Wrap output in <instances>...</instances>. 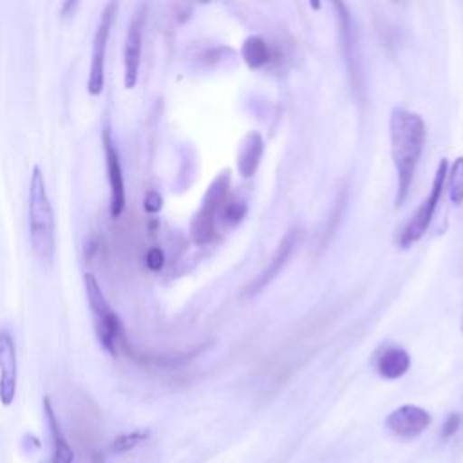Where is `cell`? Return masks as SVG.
I'll return each instance as SVG.
<instances>
[{
  "label": "cell",
  "instance_id": "8992f818",
  "mask_svg": "<svg viewBox=\"0 0 463 463\" xmlns=\"http://www.w3.org/2000/svg\"><path fill=\"white\" fill-rule=\"evenodd\" d=\"M430 425V414L418 405H402L385 418V427L398 438L412 439Z\"/></svg>",
  "mask_w": 463,
  "mask_h": 463
},
{
  "label": "cell",
  "instance_id": "7c38bea8",
  "mask_svg": "<svg viewBox=\"0 0 463 463\" xmlns=\"http://www.w3.org/2000/svg\"><path fill=\"white\" fill-rule=\"evenodd\" d=\"M43 411H45V418L49 423V430H51V438H52V463H72L74 461V450L71 447V443L67 441L58 416L49 402V398L43 400Z\"/></svg>",
  "mask_w": 463,
  "mask_h": 463
},
{
  "label": "cell",
  "instance_id": "9a60e30c",
  "mask_svg": "<svg viewBox=\"0 0 463 463\" xmlns=\"http://www.w3.org/2000/svg\"><path fill=\"white\" fill-rule=\"evenodd\" d=\"M83 282H85V291H87V300H89V306L92 309V315L96 318V324L103 322L105 318H109L112 313V309L109 307L107 300H105V295L98 284V280L94 279L92 273H85L83 277Z\"/></svg>",
  "mask_w": 463,
  "mask_h": 463
},
{
  "label": "cell",
  "instance_id": "8fae6325",
  "mask_svg": "<svg viewBox=\"0 0 463 463\" xmlns=\"http://www.w3.org/2000/svg\"><path fill=\"white\" fill-rule=\"evenodd\" d=\"M264 154V141L257 130L248 132L237 150V170L242 179H250L255 175L260 159Z\"/></svg>",
  "mask_w": 463,
  "mask_h": 463
},
{
  "label": "cell",
  "instance_id": "4fadbf2b",
  "mask_svg": "<svg viewBox=\"0 0 463 463\" xmlns=\"http://www.w3.org/2000/svg\"><path fill=\"white\" fill-rule=\"evenodd\" d=\"M409 367H411V356L402 347L385 349L376 362V371L385 380L402 378L409 371Z\"/></svg>",
  "mask_w": 463,
  "mask_h": 463
},
{
  "label": "cell",
  "instance_id": "5bb4252c",
  "mask_svg": "<svg viewBox=\"0 0 463 463\" xmlns=\"http://www.w3.org/2000/svg\"><path fill=\"white\" fill-rule=\"evenodd\" d=\"M241 56L248 69H260L269 61V49L262 36L251 34L242 42Z\"/></svg>",
  "mask_w": 463,
  "mask_h": 463
},
{
  "label": "cell",
  "instance_id": "5b68a950",
  "mask_svg": "<svg viewBox=\"0 0 463 463\" xmlns=\"http://www.w3.org/2000/svg\"><path fill=\"white\" fill-rule=\"evenodd\" d=\"M118 4L110 2L105 5L94 40H92V60H90V72H89V81H87V89L92 96L101 94L103 90V83H105V54H107V40H109V33H110V25L116 14Z\"/></svg>",
  "mask_w": 463,
  "mask_h": 463
},
{
  "label": "cell",
  "instance_id": "44dd1931",
  "mask_svg": "<svg viewBox=\"0 0 463 463\" xmlns=\"http://www.w3.org/2000/svg\"><path fill=\"white\" fill-rule=\"evenodd\" d=\"M145 208H146L148 212H157V210L161 208V197H159V194H156V192H150V194L146 195V201H145Z\"/></svg>",
  "mask_w": 463,
  "mask_h": 463
},
{
  "label": "cell",
  "instance_id": "d6986e66",
  "mask_svg": "<svg viewBox=\"0 0 463 463\" xmlns=\"http://www.w3.org/2000/svg\"><path fill=\"white\" fill-rule=\"evenodd\" d=\"M459 423H461V416H459L458 412H450V414L445 418V423H443V427H441V436H443L445 439L452 438V436L458 432Z\"/></svg>",
  "mask_w": 463,
  "mask_h": 463
},
{
  "label": "cell",
  "instance_id": "2e32d148",
  "mask_svg": "<svg viewBox=\"0 0 463 463\" xmlns=\"http://www.w3.org/2000/svg\"><path fill=\"white\" fill-rule=\"evenodd\" d=\"M449 174V197L450 201L459 206L463 203V156L452 163Z\"/></svg>",
  "mask_w": 463,
  "mask_h": 463
},
{
  "label": "cell",
  "instance_id": "3957f363",
  "mask_svg": "<svg viewBox=\"0 0 463 463\" xmlns=\"http://www.w3.org/2000/svg\"><path fill=\"white\" fill-rule=\"evenodd\" d=\"M228 190H230V170H224L212 181V184L204 194L199 212L192 219L190 233L194 242L208 244L213 239L217 213L228 197Z\"/></svg>",
  "mask_w": 463,
  "mask_h": 463
},
{
  "label": "cell",
  "instance_id": "9c48e42d",
  "mask_svg": "<svg viewBox=\"0 0 463 463\" xmlns=\"http://www.w3.org/2000/svg\"><path fill=\"white\" fill-rule=\"evenodd\" d=\"M143 24H145V7H141L132 22L128 24L125 49H123V65H125V87L132 89L137 81L139 63H141V43H143Z\"/></svg>",
  "mask_w": 463,
  "mask_h": 463
},
{
  "label": "cell",
  "instance_id": "277c9868",
  "mask_svg": "<svg viewBox=\"0 0 463 463\" xmlns=\"http://www.w3.org/2000/svg\"><path fill=\"white\" fill-rule=\"evenodd\" d=\"M447 170H449V161L443 157L438 163V168L434 172V179H432V186H430L429 195L416 208V212L412 213V217L409 219V222L405 224V228L400 235V246L402 248H409L411 244H414L416 241H420L425 235V232H427V228H429V224L434 217L436 206L441 199L443 184H445V179H447Z\"/></svg>",
  "mask_w": 463,
  "mask_h": 463
},
{
  "label": "cell",
  "instance_id": "7a4b0ae2",
  "mask_svg": "<svg viewBox=\"0 0 463 463\" xmlns=\"http://www.w3.org/2000/svg\"><path fill=\"white\" fill-rule=\"evenodd\" d=\"M29 237L34 255L43 262H51L54 257V213L38 166L33 168L29 183Z\"/></svg>",
  "mask_w": 463,
  "mask_h": 463
},
{
  "label": "cell",
  "instance_id": "52a82bcc",
  "mask_svg": "<svg viewBox=\"0 0 463 463\" xmlns=\"http://www.w3.org/2000/svg\"><path fill=\"white\" fill-rule=\"evenodd\" d=\"M298 241H300V230L293 228V230L286 232V235L280 239L277 250L273 251L271 259L268 260L266 268H264V269L260 271V275L246 288V295L251 297V295L260 293V291L280 273V269L284 268V264H286L288 259L291 257V253H293L295 246L298 244Z\"/></svg>",
  "mask_w": 463,
  "mask_h": 463
},
{
  "label": "cell",
  "instance_id": "30bf717a",
  "mask_svg": "<svg viewBox=\"0 0 463 463\" xmlns=\"http://www.w3.org/2000/svg\"><path fill=\"white\" fill-rule=\"evenodd\" d=\"M103 148H105V161H107L109 186H110V215L119 217L125 208V183H123L119 154L109 130L103 132Z\"/></svg>",
  "mask_w": 463,
  "mask_h": 463
},
{
  "label": "cell",
  "instance_id": "6da1fadb",
  "mask_svg": "<svg viewBox=\"0 0 463 463\" xmlns=\"http://www.w3.org/2000/svg\"><path fill=\"white\" fill-rule=\"evenodd\" d=\"M391 156L396 168V197L394 204L402 206L409 195L423 146L427 127L420 114L394 107L389 118Z\"/></svg>",
  "mask_w": 463,
  "mask_h": 463
},
{
  "label": "cell",
  "instance_id": "ffe728a7",
  "mask_svg": "<svg viewBox=\"0 0 463 463\" xmlns=\"http://www.w3.org/2000/svg\"><path fill=\"white\" fill-rule=\"evenodd\" d=\"M163 260H165L163 259V251L159 248L150 250L148 255H146V264H148L150 269H159L163 266Z\"/></svg>",
  "mask_w": 463,
  "mask_h": 463
},
{
  "label": "cell",
  "instance_id": "ac0fdd59",
  "mask_svg": "<svg viewBox=\"0 0 463 463\" xmlns=\"http://www.w3.org/2000/svg\"><path fill=\"white\" fill-rule=\"evenodd\" d=\"M148 438V432L145 430H134V432H127V434H121L118 436L112 443H110V449L114 452H127L134 447H137L141 441H145Z\"/></svg>",
  "mask_w": 463,
  "mask_h": 463
},
{
  "label": "cell",
  "instance_id": "ba28073f",
  "mask_svg": "<svg viewBox=\"0 0 463 463\" xmlns=\"http://www.w3.org/2000/svg\"><path fill=\"white\" fill-rule=\"evenodd\" d=\"M18 387V362L14 340L5 329H0V402L11 405Z\"/></svg>",
  "mask_w": 463,
  "mask_h": 463
},
{
  "label": "cell",
  "instance_id": "e0dca14e",
  "mask_svg": "<svg viewBox=\"0 0 463 463\" xmlns=\"http://www.w3.org/2000/svg\"><path fill=\"white\" fill-rule=\"evenodd\" d=\"M246 213V203L241 199H233V197H226V201L222 203V206L219 208V213L222 217V221L230 226H235L242 221Z\"/></svg>",
  "mask_w": 463,
  "mask_h": 463
}]
</instances>
